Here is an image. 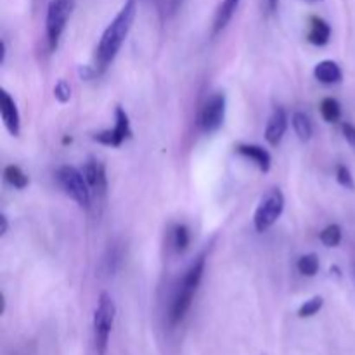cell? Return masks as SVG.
<instances>
[{"label": "cell", "mask_w": 355, "mask_h": 355, "mask_svg": "<svg viewBox=\"0 0 355 355\" xmlns=\"http://www.w3.org/2000/svg\"><path fill=\"white\" fill-rule=\"evenodd\" d=\"M135 16H137V2L127 0L123 8L114 16L113 21L106 26L99 43H97L96 57H94V70H96L97 75H103L104 71L111 66L114 57L118 56L125 39L130 33Z\"/></svg>", "instance_id": "1"}, {"label": "cell", "mask_w": 355, "mask_h": 355, "mask_svg": "<svg viewBox=\"0 0 355 355\" xmlns=\"http://www.w3.org/2000/svg\"><path fill=\"white\" fill-rule=\"evenodd\" d=\"M73 11H75V0H50L47 6L45 33L50 52H54L59 45L61 37L66 30L68 19L71 18Z\"/></svg>", "instance_id": "2"}, {"label": "cell", "mask_w": 355, "mask_h": 355, "mask_svg": "<svg viewBox=\"0 0 355 355\" xmlns=\"http://www.w3.org/2000/svg\"><path fill=\"white\" fill-rule=\"evenodd\" d=\"M114 316H116V307H114L113 298L108 293H101L96 312H94V345H96L97 355H106Z\"/></svg>", "instance_id": "3"}, {"label": "cell", "mask_w": 355, "mask_h": 355, "mask_svg": "<svg viewBox=\"0 0 355 355\" xmlns=\"http://www.w3.org/2000/svg\"><path fill=\"white\" fill-rule=\"evenodd\" d=\"M56 179L59 182L61 189L70 196L73 201L77 203L82 208H90V203H92V191H90L89 184L85 181V175L82 170L75 167H70V165H64V167L57 168Z\"/></svg>", "instance_id": "4"}, {"label": "cell", "mask_w": 355, "mask_h": 355, "mask_svg": "<svg viewBox=\"0 0 355 355\" xmlns=\"http://www.w3.org/2000/svg\"><path fill=\"white\" fill-rule=\"evenodd\" d=\"M284 212V194L279 187H272L263 194L253 215V224L258 232H265L272 227Z\"/></svg>", "instance_id": "5"}, {"label": "cell", "mask_w": 355, "mask_h": 355, "mask_svg": "<svg viewBox=\"0 0 355 355\" xmlns=\"http://www.w3.org/2000/svg\"><path fill=\"white\" fill-rule=\"evenodd\" d=\"M225 106H227V101H225V96L222 92L212 94L205 101L198 116V125L201 132L213 134V132H217L224 125Z\"/></svg>", "instance_id": "6"}, {"label": "cell", "mask_w": 355, "mask_h": 355, "mask_svg": "<svg viewBox=\"0 0 355 355\" xmlns=\"http://www.w3.org/2000/svg\"><path fill=\"white\" fill-rule=\"evenodd\" d=\"M132 137V128H130V120H128L127 111L121 106H116L114 110V127L108 128V130L99 132V134L94 135V141L103 144L108 148H120L127 139Z\"/></svg>", "instance_id": "7"}, {"label": "cell", "mask_w": 355, "mask_h": 355, "mask_svg": "<svg viewBox=\"0 0 355 355\" xmlns=\"http://www.w3.org/2000/svg\"><path fill=\"white\" fill-rule=\"evenodd\" d=\"M82 172L85 175V181L92 191L94 198L97 201H104L108 194V175L103 161L97 160V158H90L85 161Z\"/></svg>", "instance_id": "8"}, {"label": "cell", "mask_w": 355, "mask_h": 355, "mask_svg": "<svg viewBox=\"0 0 355 355\" xmlns=\"http://www.w3.org/2000/svg\"><path fill=\"white\" fill-rule=\"evenodd\" d=\"M0 116L4 121L6 128L12 137H19L21 134V116H19L18 104L12 99L8 90H0Z\"/></svg>", "instance_id": "9"}, {"label": "cell", "mask_w": 355, "mask_h": 355, "mask_svg": "<svg viewBox=\"0 0 355 355\" xmlns=\"http://www.w3.org/2000/svg\"><path fill=\"white\" fill-rule=\"evenodd\" d=\"M286 130H288V113H286V110L281 106L274 108L272 114H270L269 121H267L265 141L269 142L272 148L279 146Z\"/></svg>", "instance_id": "10"}, {"label": "cell", "mask_w": 355, "mask_h": 355, "mask_svg": "<svg viewBox=\"0 0 355 355\" xmlns=\"http://www.w3.org/2000/svg\"><path fill=\"white\" fill-rule=\"evenodd\" d=\"M194 295L196 292H192V290L189 288H184V286L179 284L177 292H175L174 295V300H172L170 310H168V321H170L172 326H177L179 323L184 321L185 314H187L189 309H191V303H192V298H194Z\"/></svg>", "instance_id": "11"}, {"label": "cell", "mask_w": 355, "mask_h": 355, "mask_svg": "<svg viewBox=\"0 0 355 355\" xmlns=\"http://www.w3.org/2000/svg\"><path fill=\"white\" fill-rule=\"evenodd\" d=\"M241 0H222L221 6L215 11L213 16V25H212V35L217 37L227 28V25L231 23V19L234 18L236 11H238Z\"/></svg>", "instance_id": "12"}, {"label": "cell", "mask_w": 355, "mask_h": 355, "mask_svg": "<svg viewBox=\"0 0 355 355\" xmlns=\"http://www.w3.org/2000/svg\"><path fill=\"white\" fill-rule=\"evenodd\" d=\"M236 153L245 156L246 160L253 161L263 174L270 170V165H272V156L267 150H263L262 146H256V144H238L236 146Z\"/></svg>", "instance_id": "13"}, {"label": "cell", "mask_w": 355, "mask_h": 355, "mask_svg": "<svg viewBox=\"0 0 355 355\" xmlns=\"http://www.w3.org/2000/svg\"><path fill=\"white\" fill-rule=\"evenodd\" d=\"M314 77H316V80H319L321 83H324V85H334V83L341 82V79H343V71L338 66V63L326 59L316 64V68H314Z\"/></svg>", "instance_id": "14"}, {"label": "cell", "mask_w": 355, "mask_h": 355, "mask_svg": "<svg viewBox=\"0 0 355 355\" xmlns=\"http://www.w3.org/2000/svg\"><path fill=\"white\" fill-rule=\"evenodd\" d=\"M329 39H331L329 23L324 21L323 18L312 16V18L309 19V33H307V40H309L312 45L323 47L329 42Z\"/></svg>", "instance_id": "15"}, {"label": "cell", "mask_w": 355, "mask_h": 355, "mask_svg": "<svg viewBox=\"0 0 355 355\" xmlns=\"http://www.w3.org/2000/svg\"><path fill=\"white\" fill-rule=\"evenodd\" d=\"M292 125H293V130H295L296 137L300 139L302 142L310 141L314 134V127H312V121L310 118L307 116L305 113L302 111H296L295 114L292 116Z\"/></svg>", "instance_id": "16"}, {"label": "cell", "mask_w": 355, "mask_h": 355, "mask_svg": "<svg viewBox=\"0 0 355 355\" xmlns=\"http://www.w3.org/2000/svg\"><path fill=\"white\" fill-rule=\"evenodd\" d=\"M4 179H6V182L11 185V187L19 189V191H23L25 187H28V184H30L28 175H26L21 168L16 167V165H9V167L4 168Z\"/></svg>", "instance_id": "17"}, {"label": "cell", "mask_w": 355, "mask_h": 355, "mask_svg": "<svg viewBox=\"0 0 355 355\" xmlns=\"http://www.w3.org/2000/svg\"><path fill=\"white\" fill-rule=\"evenodd\" d=\"M321 116L327 121V123H336L341 118V104L338 103L334 97H326L321 101Z\"/></svg>", "instance_id": "18"}, {"label": "cell", "mask_w": 355, "mask_h": 355, "mask_svg": "<svg viewBox=\"0 0 355 355\" xmlns=\"http://www.w3.org/2000/svg\"><path fill=\"white\" fill-rule=\"evenodd\" d=\"M319 256L316 255V253H307V255L300 256L298 258V263H296V269H298V272L302 274V276H307V277H314L317 272H319Z\"/></svg>", "instance_id": "19"}, {"label": "cell", "mask_w": 355, "mask_h": 355, "mask_svg": "<svg viewBox=\"0 0 355 355\" xmlns=\"http://www.w3.org/2000/svg\"><path fill=\"white\" fill-rule=\"evenodd\" d=\"M189 245H191V231L187 225L177 224L174 229V248L177 253L187 252Z\"/></svg>", "instance_id": "20"}, {"label": "cell", "mask_w": 355, "mask_h": 355, "mask_svg": "<svg viewBox=\"0 0 355 355\" xmlns=\"http://www.w3.org/2000/svg\"><path fill=\"white\" fill-rule=\"evenodd\" d=\"M341 227L336 224H331L327 225L326 229H323V232L319 234V239L321 243H323L324 246H327V248H334V246H338L341 243Z\"/></svg>", "instance_id": "21"}, {"label": "cell", "mask_w": 355, "mask_h": 355, "mask_svg": "<svg viewBox=\"0 0 355 355\" xmlns=\"http://www.w3.org/2000/svg\"><path fill=\"white\" fill-rule=\"evenodd\" d=\"M324 305V298L323 296H314V298L307 300L305 303H302V307L298 309V317L302 319H307V317H312L323 309Z\"/></svg>", "instance_id": "22"}, {"label": "cell", "mask_w": 355, "mask_h": 355, "mask_svg": "<svg viewBox=\"0 0 355 355\" xmlns=\"http://www.w3.org/2000/svg\"><path fill=\"white\" fill-rule=\"evenodd\" d=\"M336 181L341 187L355 189V182H354V177H352V172L348 170L345 165H338L336 167Z\"/></svg>", "instance_id": "23"}, {"label": "cell", "mask_w": 355, "mask_h": 355, "mask_svg": "<svg viewBox=\"0 0 355 355\" xmlns=\"http://www.w3.org/2000/svg\"><path fill=\"white\" fill-rule=\"evenodd\" d=\"M54 97L59 101L61 104H66L71 99V87L66 80H59L54 87Z\"/></svg>", "instance_id": "24"}, {"label": "cell", "mask_w": 355, "mask_h": 355, "mask_svg": "<svg viewBox=\"0 0 355 355\" xmlns=\"http://www.w3.org/2000/svg\"><path fill=\"white\" fill-rule=\"evenodd\" d=\"M341 134H343L345 141H347L348 144L355 150V125L348 123V121L341 123Z\"/></svg>", "instance_id": "25"}, {"label": "cell", "mask_w": 355, "mask_h": 355, "mask_svg": "<svg viewBox=\"0 0 355 355\" xmlns=\"http://www.w3.org/2000/svg\"><path fill=\"white\" fill-rule=\"evenodd\" d=\"M120 252L118 250H110V258L106 260V265H108V272L113 274L116 270V267L120 265Z\"/></svg>", "instance_id": "26"}, {"label": "cell", "mask_w": 355, "mask_h": 355, "mask_svg": "<svg viewBox=\"0 0 355 355\" xmlns=\"http://www.w3.org/2000/svg\"><path fill=\"white\" fill-rule=\"evenodd\" d=\"M0 224H2V227H0V236H6L9 229V221L6 215H0Z\"/></svg>", "instance_id": "27"}, {"label": "cell", "mask_w": 355, "mask_h": 355, "mask_svg": "<svg viewBox=\"0 0 355 355\" xmlns=\"http://www.w3.org/2000/svg\"><path fill=\"white\" fill-rule=\"evenodd\" d=\"M6 54H8V45H6V42L2 40V42H0V64L6 63Z\"/></svg>", "instance_id": "28"}, {"label": "cell", "mask_w": 355, "mask_h": 355, "mask_svg": "<svg viewBox=\"0 0 355 355\" xmlns=\"http://www.w3.org/2000/svg\"><path fill=\"white\" fill-rule=\"evenodd\" d=\"M267 6H269V11L274 12L277 9V6H279V0H267Z\"/></svg>", "instance_id": "29"}, {"label": "cell", "mask_w": 355, "mask_h": 355, "mask_svg": "<svg viewBox=\"0 0 355 355\" xmlns=\"http://www.w3.org/2000/svg\"><path fill=\"white\" fill-rule=\"evenodd\" d=\"M182 0H172V11H177Z\"/></svg>", "instance_id": "30"}, {"label": "cell", "mask_w": 355, "mask_h": 355, "mask_svg": "<svg viewBox=\"0 0 355 355\" xmlns=\"http://www.w3.org/2000/svg\"><path fill=\"white\" fill-rule=\"evenodd\" d=\"M309 2H323V0H309Z\"/></svg>", "instance_id": "31"}]
</instances>
